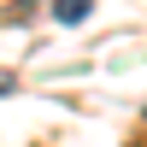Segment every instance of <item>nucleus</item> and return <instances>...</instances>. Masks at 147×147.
Returning <instances> with one entry per match:
<instances>
[{"label": "nucleus", "mask_w": 147, "mask_h": 147, "mask_svg": "<svg viewBox=\"0 0 147 147\" xmlns=\"http://www.w3.org/2000/svg\"><path fill=\"white\" fill-rule=\"evenodd\" d=\"M0 94H12V71H0Z\"/></svg>", "instance_id": "f03ea898"}, {"label": "nucleus", "mask_w": 147, "mask_h": 147, "mask_svg": "<svg viewBox=\"0 0 147 147\" xmlns=\"http://www.w3.org/2000/svg\"><path fill=\"white\" fill-rule=\"evenodd\" d=\"M88 12H94L88 0H53V18L59 24H88Z\"/></svg>", "instance_id": "f257e3e1"}]
</instances>
